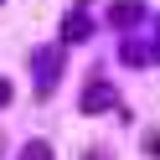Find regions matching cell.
Returning <instances> with one entry per match:
<instances>
[{
    "mask_svg": "<svg viewBox=\"0 0 160 160\" xmlns=\"http://www.w3.org/2000/svg\"><path fill=\"white\" fill-rule=\"evenodd\" d=\"M103 103H114V88H103V83H93L83 93V108H103Z\"/></svg>",
    "mask_w": 160,
    "mask_h": 160,
    "instance_id": "1",
    "label": "cell"
},
{
    "mask_svg": "<svg viewBox=\"0 0 160 160\" xmlns=\"http://www.w3.org/2000/svg\"><path fill=\"white\" fill-rule=\"evenodd\" d=\"M62 31H67V42H83V36H88V21H83V16H67Z\"/></svg>",
    "mask_w": 160,
    "mask_h": 160,
    "instance_id": "2",
    "label": "cell"
},
{
    "mask_svg": "<svg viewBox=\"0 0 160 160\" xmlns=\"http://www.w3.org/2000/svg\"><path fill=\"white\" fill-rule=\"evenodd\" d=\"M47 155H52V150H47L42 139H36V145H26V150H21V160H47Z\"/></svg>",
    "mask_w": 160,
    "mask_h": 160,
    "instance_id": "3",
    "label": "cell"
},
{
    "mask_svg": "<svg viewBox=\"0 0 160 160\" xmlns=\"http://www.w3.org/2000/svg\"><path fill=\"white\" fill-rule=\"evenodd\" d=\"M145 150H150V155H160V129H150V134H145Z\"/></svg>",
    "mask_w": 160,
    "mask_h": 160,
    "instance_id": "4",
    "label": "cell"
},
{
    "mask_svg": "<svg viewBox=\"0 0 160 160\" xmlns=\"http://www.w3.org/2000/svg\"><path fill=\"white\" fill-rule=\"evenodd\" d=\"M0 103H11V83H0Z\"/></svg>",
    "mask_w": 160,
    "mask_h": 160,
    "instance_id": "5",
    "label": "cell"
}]
</instances>
